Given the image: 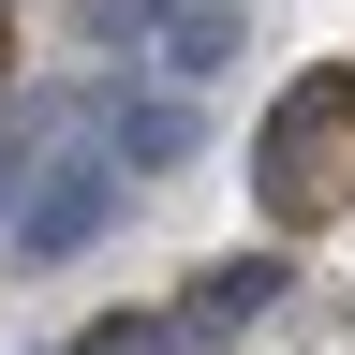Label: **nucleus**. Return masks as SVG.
I'll list each match as a JSON object with an SVG mask.
<instances>
[{"label": "nucleus", "instance_id": "obj_1", "mask_svg": "<svg viewBox=\"0 0 355 355\" xmlns=\"http://www.w3.org/2000/svg\"><path fill=\"white\" fill-rule=\"evenodd\" d=\"M340 193H355V60L296 74L282 104H266V207H282V222H326Z\"/></svg>", "mask_w": 355, "mask_h": 355}, {"label": "nucleus", "instance_id": "obj_2", "mask_svg": "<svg viewBox=\"0 0 355 355\" xmlns=\"http://www.w3.org/2000/svg\"><path fill=\"white\" fill-rule=\"evenodd\" d=\"M119 193H133V178H119L104 148L44 163V193H15V266H74V252H89V237L119 222Z\"/></svg>", "mask_w": 355, "mask_h": 355}, {"label": "nucleus", "instance_id": "obj_3", "mask_svg": "<svg viewBox=\"0 0 355 355\" xmlns=\"http://www.w3.org/2000/svg\"><path fill=\"white\" fill-rule=\"evenodd\" d=\"M193 133H207V119L178 104V89H119V104H104V133H89V148H104V163L133 178V163H193Z\"/></svg>", "mask_w": 355, "mask_h": 355}, {"label": "nucleus", "instance_id": "obj_4", "mask_svg": "<svg viewBox=\"0 0 355 355\" xmlns=\"http://www.w3.org/2000/svg\"><path fill=\"white\" fill-rule=\"evenodd\" d=\"M222 60H237V15H222V0H178V15H163V74L193 89V74H222Z\"/></svg>", "mask_w": 355, "mask_h": 355}, {"label": "nucleus", "instance_id": "obj_5", "mask_svg": "<svg viewBox=\"0 0 355 355\" xmlns=\"http://www.w3.org/2000/svg\"><path fill=\"white\" fill-rule=\"evenodd\" d=\"M266 296H282V252H252V266H207V282H193V326H252Z\"/></svg>", "mask_w": 355, "mask_h": 355}, {"label": "nucleus", "instance_id": "obj_6", "mask_svg": "<svg viewBox=\"0 0 355 355\" xmlns=\"http://www.w3.org/2000/svg\"><path fill=\"white\" fill-rule=\"evenodd\" d=\"M163 15H178V0H89V30H104V44H163Z\"/></svg>", "mask_w": 355, "mask_h": 355}, {"label": "nucleus", "instance_id": "obj_7", "mask_svg": "<svg viewBox=\"0 0 355 355\" xmlns=\"http://www.w3.org/2000/svg\"><path fill=\"white\" fill-rule=\"evenodd\" d=\"M0 89H15V0H0Z\"/></svg>", "mask_w": 355, "mask_h": 355}, {"label": "nucleus", "instance_id": "obj_8", "mask_svg": "<svg viewBox=\"0 0 355 355\" xmlns=\"http://www.w3.org/2000/svg\"><path fill=\"white\" fill-rule=\"evenodd\" d=\"M0 207H15V148H0Z\"/></svg>", "mask_w": 355, "mask_h": 355}]
</instances>
